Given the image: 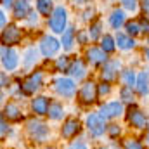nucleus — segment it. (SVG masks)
Listing matches in <instances>:
<instances>
[{
  "instance_id": "1",
  "label": "nucleus",
  "mask_w": 149,
  "mask_h": 149,
  "mask_svg": "<svg viewBox=\"0 0 149 149\" xmlns=\"http://www.w3.org/2000/svg\"><path fill=\"white\" fill-rule=\"evenodd\" d=\"M66 26V9L64 7H56L50 16V30L54 33H63Z\"/></svg>"
},
{
  "instance_id": "2",
  "label": "nucleus",
  "mask_w": 149,
  "mask_h": 149,
  "mask_svg": "<svg viewBox=\"0 0 149 149\" xmlns=\"http://www.w3.org/2000/svg\"><path fill=\"white\" fill-rule=\"evenodd\" d=\"M97 94H99V88L95 87V83H94V81H87V83L81 85L78 97H80V102H83V104H92V102H95Z\"/></svg>"
},
{
  "instance_id": "3",
  "label": "nucleus",
  "mask_w": 149,
  "mask_h": 149,
  "mask_svg": "<svg viewBox=\"0 0 149 149\" xmlns=\"http://www.w3.org/2000/svg\"><path fill=\"white\" fill-rule=\"evenodd\" d=\"M87 127H88V130H90V134L94 135V137H99V135H102L104 134V130H106V121H104V118L101 116V114H88V118H87Z\"/></svg>"
},
{
  "instance_id": "4",
  "label": "nucleus",
  "mask_w": 149,
  "mask_h": 149,
  "mask_svg": "<svg viewBox=\"0 0 149 149\" xmlns=\"http://www.w3.org/2000/svg\"><path fill=\"white\" fill-rule=\"evenodd\" d=\"M54 88H56V92H57L59 95H63V97H73L74 90H76L74 81L70 80V78H57V80L54 81Z\"/></svg>"
},
{
  "instance_id": "5",
  "label": "nucleus",
  "mask_w": 149,
  "mask_h": 149,
  "mask_svg": "<svg viewBox=\"0 0 149 149\" xmlns=\"http://www.w3.org/2000/svg\"><path fill=\"white\" fill-rule=\"evenodd\" d=\"M59 47H61V43L56 40L54 37H43L40 40V50H42V54L45 56V57H52L57 50H59Z\"/></svg>"
},
{
  "instance_id": "6",
  "label": "nucleus",
  "mask_w": 149,
  "mask_h": 149,
  "mask_svg": "<svg viewBox=\"0 0 149 149\" xmlns=\"http://www.w3.org/2000/svg\"><path fill=\"white\" fill-rule=\"evenodd\" d=\"M2 64L9 71L17 66V54H16V50L7 49V45H2Z\"/></svg>"
},
{
  "instance_id": "7",
  "label": "nucleus",
  "mask_w": 149,
  "mask_h": 149,
  "mask_svg": "<svg viewBox=\"0 0 149 149\" xmlns=\"http://www.w3.org/2000/svg\"><path fill=\"white\" fill-rule=\"evenodd\" d=\"M28 132H30L31 137L37 139L38 142L45 141V137L49 135V128H47L43 123H40V121H30V123H28Z\"/></svg>"
},
{
  "instance_id": "8",
  "label": "nucleus",
  "mask_w": 149,
  "mask_h": 149,
  "mask_svg": "<svg viewBox=\"0 0 149 149\" xmlns=\"http://www.w3.org/2000/svg\"><path fill=\"white\" fill-rule=\"evenodd\" d=\"M23 87V92L24 94H35L38 88L42 87V73H35V74H31L30 78H26L24 80V83L21 85Z\"/></svg>"
},
{
  "instance_id": "9",
  "label": "nucleus",
  "mask_w": 149,
  "mask_h": 149,
  "mask_svg": "<svg viewBox=\"0 0 149 149\" xmlns=\"http://www.w3.org/2000/svg\"><path fill=\"white\" fill-rule=\"evenodd\" d=\"M123 111V106H121V102H109V104H104L102 108H101V111L99 114L104 118V120H108V118H114V116H120Z\"/></svg>"
},
{
  "instance_id": "10",
  "label": "nucleus",
  "mask_w": 149,
  "mask_h": 149,
  "mask_svg": "<svg viewBox=\"0 0 149 149\" xmlns=\"http://www.w3.org/2000/svg\"><path fill=\"white\" fill-rule=\"evenodd\" d=\"M19 38H21V31H19V28L14 26V24L7 26V28L3 30V33H2V40H3V43H17Z\"/></svg>"
},
{
  "instance_id": "11",
  "label": "nucleus",
  "mask_w": 149,
  "mask_h": 149,
  "mask_svg": "<svg viewBox=\"0 0 149 149\" xmlns=\"http://www.w3.org/2000/svg\"><path fill=\"white\" fill-rule=\"evenodd\" d=\"M78 132H80V123H78L74 118H70V120L64 121V125H63V137L71 139V137H74Z\"/></svg>"
},
{
  "instance_id": "12",
  "label": "nucleus",
  "mask_w": 149,
  "mask_h": 149,
  "mask_svg": "<svg viewBox=\"0 0 149 149\" xmlns=\"http://www.w3.org/2000/svg\"><path fill=\"white\" fill-rule=\"evenodd\" d=\"M87 59L90 64H101V63H106V52L102 49H95V47H90L87 50Z\"/></svg>"
},
{
  "instance_id": "13",
  "label": "nucleus",
  "mask_w": 149,
  "mask_h": 149,
  "mask_svg": "<svg viewBox=\"0 0 149 149\" xmlns=\"http://www.w3.org/2000/svg\"><path fill=\"white\" fill-rule=\"evenodd\" d=\"M128 121H130L135 128H144V127H146V116H144V113L139 111L137 108L130 109V113H128Z\"/></svg>"
},
{
  "instance_id": "14",
  "label": "nucleus",
  "mask_w": 149,
  "mask_h": 149,
  "mask_svg": "<svg viewBox=\"0 0 149 149\" xmlns=\"http://www.w3.org/2000/svg\"><path fill=\"white\" fill-rule=\"evenodd\" d=\"M118 68H120V63H118V61H109V63H104V70H102V80H106V81H111L113 78L116 76Z\"/></svg>"
},
{
  "instance_id": "15",
  "label": "nucleus",
  "mask_w": 149,
  "mask_h": 149,
  "mask_svg": "<svg viewBox=\"0 0 149 149\" xmlns=\"http://www.w3.org/2000/svg\"><path fill=\"white\" fill-rule=\"evenodd\" d=\"M49 99L47 97H37V99H33V102H31V108H33V111L37 113V114H45V113H49Z\"/></svg>"
},
{
  "instance_id": "16",
  "label": "nucleus",
  "mask_w": 149,
  "mask_h": 149,
  "mask_svg": "<svg viewBox=\"0 0 149 149\" xmlns=\"http://www.w3.org/2000/svg\"><path fill=\"white\" fill-rule=\"evenodd\" d=\"M30 14H31V12H30V3H28L26 0H19V2L14 3V16H16L17 19L26 17V16H30Z\"/></svg>"
},
{
  "instance_id": "17",
  "label": "nucleus",
  "mask_w": 149,
  "mask_h": 149,
  "mask_svg": "<svg viewBox=\"0 0 149 149\" xmlns=\"http://www.w3.org/2000/svg\"><path fill=\"white\" fill-rule=\"evenodd\" d=\"M68 73L71 74L73 78H76V80L83 78V74H85V66H83V63H81L80 59L73 61V63L70 64V70H68Z\"/></svg>"
},
{
  "instance_id": "18",
  "label": "nucleus",
  "mask_w": 149,
  "mask_h": 149,
  "mask_svg": "<svg viewBox=\"0 0 149 149\" xmlns=\"http://www.w3.org/2000/svg\"><path fill=\"white\" fill-rule=\"evenodd\" d=\"M116 43H118V47L123 49V50H130V49H134V45H135V42H134L132 38L127 37V35H121V33H118Z\"/></svg>"
},
{
  "instance_id": "19",
  "label": "nucleus",
  "mask_w": 149,
  "mask_h": 149,
  "mask_svg": "<svg viewBox=\"0 0 149 149\" xmlns=\"http://www.w3.org/2000/svg\"><path fill=\"white\" fill-rule=\"evenodd\" d=\"M137 90L142 95H146L149 92V80H148V74L146 73H141L137 76Z\"/></svg>"
},
{
  "instance_id": "20",
  "label": "nucleus",
  "mask_w": 149,
  "mask_h": 149,
  "mask_svg": "<svg viewBox=\"0 0 149 149\" xmlns=\"http://www.w3.org/2000/svg\"><path fill=\"white\" fill-rule=\"evenodd\" d=\"M109 23L113 28H120L125 23V14L121 10H113V14L109 16Z\"/></svg>"
},
{
  "instance_id": "21",
  "label": "nucleus",
  "mask_w": 149,
  "mask_h": 149,
  "mask_svg": "<svg viewBox=\"0 0 149 149\" xmlns=\"http://www.w3.org/2000/svg\"><path fill=\"white\" fill-rule=\"evenodd\" d=\"M52 120H59V118H63V106L59 104V102H52L50 106H49V113H47Z\"/></svg>"
},
{
  "instance_id": "22",
  "label": "nucleus",
  "mask_w": 149,
  "mask_h": 149,
  "mask_svg": "<svg viewBox=\"0 0 149 149\" xmlns=\"http://www.w3.org/2000/svg\"><path fill=\"white\" fill-rule=\"evenodd\" d=\"M3 113H5V116H7L9 120H14V121L21 118V113L17 109V106H14V104H7L5 109H3Z\"/></svg>"
},
{
  "instance_id": "23",
  "label": "nucleus",
  "mask_w": 149,
  "mask_h": 149,
  "mask_svg": "<svg viewBox=\"0 0 149 149\" xmlns=\"http://www.w3.org/2000/svg\"><path fill=\"white\" fill-rule=\"evenodd\" d=\"M37 7L40 14L49 16L50 10H52V0H37Z\"/></svg>"
},
{
  "instance_id": "24",
  "label": "nucleus",
  "mask_w": 149,
  "mask_h": 149,
  "mask_svg": "<svg viewBox=\"0 0 149 149\" xmlns=\"http://www.w3.org/2000/svg\"><path fill=\"white\" fill-rule=\"evenodd\" d=\"M24 68H31L35 63H37V50L35 49H28L26 54H24Z\"/></svg>"
},
{
  "instance_id": "25",
  "label": "nucleus",
  "mask_w": 149,
  "mask_h": 149,
  "mask_svg": "<svg viewBox=\"0 0 149 149\" xmlns=\"http://www.w3.org/2000/svg\"><path fill=\"white\" fill-rule=\"evenodd\" d=\"M73 38H74V31L73 28H68L64 33H63V45H64V49H71V45H73Z\"/></svg>"
},
{
  "instance_id": "26",
  "label": "nucleus",
  "mask_w": 149,
  "mask_h": 149,
  "mask_svg": "<svg viewBox=\"0 0 149 149\" xmlns=\"http://www.w3.org/2000/svg\"><path fill=\"white\" fill-rule=\"evenodd\" d=\"M121 80H123L125 87H132L134 83H137L135 74H134V71H130V70H125V71L121 73Z\"/></svg>"
},
{
  "instance_id": "27",
  "label": "nucleus",
  "mask_w": 149,
  "mask_h": 149,
  "mask_svg": "<svg viewBox=\"0 0 149 149\" xmlns=\"http://www.w3.org/2000/svg\"><path fill=\"white\" fill-rule=\"evenodd\" d=\"M114 47H116V45H114V38H113L111 35H104V37H102V47H101V49H102L104 52H113Z\"/></svg>"
},
{
  "instance_id": "28",
  "label": "nucleus",
  "mask_w": 149,
  "mask_h": 149,
  "mask_svg": "<svg viewBox=\"0 0 149 149\" xmlns=\"http://www.w3.org/2000/svg\"><path fill=\"white\" fill-rule=\"evenodd\" d=\"M120 95H121V99H123L125 102H134L132 87H123V88H121V92H120Z\"/></svg>"
},
{
  "instance_id": "29",
  "label": "nucleus",
  "mask_w": 149,
  "mask_h": 149,
  "mask_svg": "<svg viewBox=\"0 0 149 149\" xmlns=\"http://www.w3.org/2000/svg\"><path fill=\"white\" fill-rule=\"evenodd\" d=\"M88 35H90V40H97V38H99V35H101V23L92 24V26H90Z\"/></svg>"
},
{
  "instance_id": "30",
  "label": "nucleus",
  "mask_w": 149,
  "mask_h": 149,
  "mask_svg": "<svg viewBox=\"0 0 149 149\" xmlns=\"http://www.w3.org/2000/svg\"><path fill=\"white\" fill-rule=\"evenodd\" d=\"M127 31H128V35H137V33H141V24L139 23H128L127 24Z\"/></svg>"
},
{
  "instance_id": "31",
  "label": "nucleus",
  "mask_w": 149,
  "mask_h": 149,
  "mask_svg": "<svg viewBox=\"0 0 149 149\" xmlns=\"http://www.w3.org/2000/svg\"><path fill=\"white\" fill-rule=\"evenodd\" d=\"M57 68L63 70V71H68V70H70V64H68V57H66V56L59 57V61H57Z\"/></svg>"
},
{
  "instance_id": "32",
  "label": "nucleus",
  "mask_w": 149,
  "mask_h": 149,
  "mask_svg": "<svg viewBox=\"0 0 149 149\" xmlns=\"http://www.w3.org/2000/svg\"><path fill=\"white\" fill-rule=\"evenodd\" d=\"M123 7L128 9V10H135L137 9V0H121Z\"/></svg>"
},
{
  "instance_id": "33",
  "label": "nucleus",
  "mask_w": 149,
  "mask_h": 149,
  "mask_svg": "<svg viewBox=\"0 0 149 149\" xmlns=\"http://www.w3.org/2000/svg\"><path fill=\"white\" fill-rule=\"evenodd\" d=\"M125 149H142V146H141L137 141H132V139H130V141L125 142Z\"/></svg>"
},
{
  "instance_id": "34",
  "label": "nucleus",
  "mask_w": 149,
  "mask_h": 149,
  "mask_svg": "<svg viewBox=\"0 0 149 149\" xmlns=\"http://www.w3.org/2000/svg\"><path fill=\"white\" fill-rule=\"evenodd\" d=\"M99 94H102V95H104V94H109V85H108V83H102V85L99 87Z\"/></svg>"
},
{
  "instance_id": "35",
  "label": "nucleus",
  "mask_w": 149,
  "mask_h": 149,
  "mask_svg": "<svg viewBox=\"0 0 149 149\" xmlns=\"http://www.w3.org/2000/svg\"><path fill=\"white\" fill-rule=\"evenodd\" d=\"M109 134H111L113 137H114L116 134H120V128H118L116 125H109Z\"/></svg>"
},
{
  "instance_id": "36",
  "label": "nucleus",
  "mask_w": 149,
  "mask_h": 149,
  "mask_svg": "<svg viewBox=\"0 0 149 149\" xmlns=\"http://www.w3.org/2000/svg\"><path fill=\"white\" fill-rule=\"evenodd\" d=\"M70 149H87V148H85V144H81V142H73V144L70 146Z\"/></svg>"
},
{
  "instance_id": "37",
  "label": "nucleus",
  "mask_w": 149,
  "mask_h": 149,
  "mask_svg": "<svg viewBox=\"0 0 149 149\" xmlns=\"http://www.w3.org/2000/svg\"><path fill=\"white\" fill-rule=\"evenodd\" d=\"M142 10H144V14H149V0L142 2Z\"/></svg>"
},
{
  "instance_id": "38",
  "label": "nucleus",
  "mask_w": 149,
  "mask_h": 149,
  "mask_svg": "<svg viewBox=\"0 0 149 149\" xmlns=\"http://www.w3.org/2000/svg\"><path fill=\"white\" fill-rule=\"evenodd\" d=\"M5 130H7V125H5V120L2 118V135H5Z\"/></svg>"
},
{
  "instance_id": "39",
  "label": "nucleus",
  "mask_w": 149,
  "mask_h": 149,
  "mask_svg": "<svg viewBox=\"0 0 149 149\" xmlns=\"http://www.w3.org/2000/svg\"><path fill=\"white\" fill-rule=\"evenodd\" d=\"M0 23H2V26H5V14L3 12H0Z\"/></svg>"
},
{
  "instance_id": "40",
  "label": "nucleus",
  "mask_w": 149,
  "mask_h": 149,
  "mask_svg": "<svg viewBox=\"0 0 149 149\" xmlns=\"http://www.w3.org/2000/svg\"><path fill=\"white\" fill-rule=\"evenodd\" d=\"M30 16H31V17H30V23H31V24H33V23H37V14H33V12H31Z\"/></svg>"
},
{
  "instance_id": "41",
  "label": "nucleus",
  "mask_w": 149,
  "mask_h": 149,
  "mask_svg": "<svg viewBox=\"0 0 149 149\" xmlns=\"http://www.w3.org/2000/svg\"><path fill=\"white\" fill-rule=\"evenodd\" d=\"M2 3H3L5 7H9V5H12V0H2Z\"/></svg>"
},
{
  "instance_id": "42",
  "label": "nucleus",
  "mask_w": 149,
  "mask_h": 149,
  "mask_svg": "<svg viewBox=\"0 0 149 149\" xmlns=\"http://www.w3.org/2000/svg\"><path fill=\"white\" fill-rule=\"evenodd\" d=\"M78 38H80V42H85V35H83V33H80V37Z\"/></svg>"
},
{
  "instance_id": "43",
  "label": "nucleus",
  "mask_w": 149,
  "mask_h": 149,
  "mask_svg": "<svg viewBox=\"0 0 149 149\" xmlns=\"http://www.w3.org/2000/svg\"><path fill=\"white\" fill-rule=\"evenodd\" d=\"M146 57H148V59H149V49H148V50H146Z\"/></svg>"
},
{
  "instance_id": "44",
  "label": "nucleus",
  "mask_w": 149,
  "mask_h": 149,
  "mask_svg": "<svg viewBox=\"0 0 149 149\" xmlns=\"http://www.w3.org/2000/svg\"><path fill=\"white\" fill-rule=\"evenodd\" d=\"M74 2H87V0H74Z\"/></svg>"
},
{
  "instance_id": "45",
  "label": "nucleus",
  "mask_w": 149,
  "mask_h": 149,
  "mask_svg": "<svg viewBox=\"0 0 149 149\" xmlns=\"http://www.w3.org/2000/svg\"><path fill=\"white\" fill-rule=\"evenodd\" d=\"M148 142H149V128H148Z\"/></svg>"
}]
</instances>
